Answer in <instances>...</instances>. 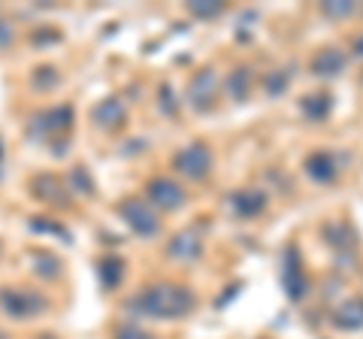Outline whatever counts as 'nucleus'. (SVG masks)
<instances>
[{
  "instance_id": "29",
  "label": "nucleus",
  "mask_w": 363,
  "mask_h": 339,
  "mask_svg": "<svg viewBox=\"0 0 363 339\" xmlns=\"http://www.w3.org/2000/svg\"><path fill=\"white\" fill-rule=\"evenodd\" d=\"M161 104H164V112H167V116H173V112H176V104H173V91H169V85H164L161 88Z\"/></svg>"
},
{
  "instance_id": "5",
  "label": "nucleus",
  "mask_w": 363,
  "mask_h": 339,
  "mask_svg": "<svg viewBox=\"0 0 363 339\" xmlns=\"http://www.w3.org/2000/svg\"><path fill=\"white\" fill-rule=\"evenodd\" d=\"M145 203L155 209H161V212H176V209H182L185 206V200H188V194H185V188H182L179 182H173V179H152L149 185H145Z\"/></svg>"
},
{
  "instance_id": "25",
  "label": "nucleus",
  "mask_w": 363,
  "mask_h": 339,
  "mask_svg": "<svg viewBox=\"0 0 363 339\" xmlns=\"http://www.w3.org/2000/svg\"><path fill=\"white\" fill-rule=\"evenodd\" d=\"M288 85H291V76H288V73H269V76H264V91H267L269 97L285 94Z\"/></svg>"
},
{
  "instance_id": "2",
  "label": "nucleus",
  "mask_w": 363,
  "mask_h": 339,
  "mask_svg": "<svg viewBox=\"0 0 363 339\" xmlns=\"http://www.w3.org/2000/svg\"><path fill=\"white\" fill-rule=\"evenodd\" d=\"M0 309L16 321H28V318H37V315H43L49 309V300L37 291H28V288H16V291L9 288V291L0 294Z\"/></svg>"
},
{
  "instance_id": "26",
  "label": "nucleus",
  "mask_w": 363,
  "mask_h": 339,
  "mask_svg": "<svg viewBox=\"0 0 363 339\" xmlns=\"http://www.w3.org/2000/svg\"><path fill=\"white\" fill-rule=\"evenodd\" d=\"M116 339H155V336L140 330V327H133V324H124V327L116 330Z\"/></svg>"
},
{
  "instance_id": "22",
  "label": "nucleus",
  "mask_w": 363,
  "mask_h": 339,
  "mask_svg": "<svg viewBox=\"0 0 363 339\" xmlns=\"http://www.w3.org/2000/svg\"><path fill=\"white\" fill-rule=\"evenodd\" d=\"M61 85V70L58 67H40L33 70V88L37 91H52V88Z\"/></svg>"
},
{
  "instance_id": "1",
  "label": "nucleus",
  "mask_w": 363,
  "mask_h": 339,
  "mask_svg": "<svg viewBox=\"0 0 363 339\" xmlns=\"http://www.w3.org/2000/svg\"><path fill=\"white\" fill-rule=\"evenodd\" d=\"M136 312L149 315V318H161V321H176L194 312L197 297L191 288H182L176 282H157L136 294V300L130 303Z\"/></svg>"
},
{
  "instance_id": "11",
  "label": "nucleus",
  "mask_w": 363,
  "mask_h": 339,
  "mask_svg": "<svg viewBox=\"0 0 363 339\" xmlns=\"http://www.w3.org/2000/svg\"><path fill=\"white\" fill-rule=\"evenodd\" d=\"M167 255L173 257V261H182V264L197 261V257L203 255V240H200V233H197L194 228L176 233L173 240H169V245H167Z\"/></svg>"
},
{
  "instance_id": "10",
  "label": "nucleus",
  "mask_w": 363,
  "mask_h": 339,
  "mask_svg": "<svg viewBox=\"0 0 363 339\" xmlns=\"http://www.w3.org/2000/svg\"><path fill=\"white\" fill-rule=\"evenodd\" d=\"M91 121H94L100 130H118V128H124V121H128V106H124L118 97H106L91 109Z\"/></svg>"
},
{
  "instance_id": "13",
  "label": "nucleus",
  "mask_w": 363,
  "mask_h": 339,
  "mask_svg": "<svg viewBox=\"0 0 363 339\" xmlns=\"http://www.w3.org/2000/svg\"><path fill=\"white\" fill-rule=\"evenodd\" d=\"M309 70L318 76V79H333V76H339L345 70V52L342 49H321L312 58V64H309Z\"/></svg>"
},
{
  "instance_id": "3",
  "label": "nucleus",
  "mask_w": 363,
  "mask_h": 339,
  "mask_svg": "<svg viewBox=\"0 0 363 339\" xmlns=\"http://www.w3.org/2000/svg\"><path fill=\"white\" fill-rule=\"evenodd\" d=\"M173 167L191 182H203L212 173V149L206 143H191L173 157Z\"/></svg>"
},
{
  "instance_id": "21",
  "label": "nucleus",
  "mask_w": 363,
  "mask_h": 339,
  "mask_svg": "<svg viewBox=\"0 0 363 339\" xmlns=\"http://www.w3.org/2000/svg\"><path fill=\"white\" fill-rule=\"evenodd\" d=\"M188 13L194 18H203V21H212L224 13V4L221 0H188Z\"/></svg>"
},
{
  "instance_id": "19",
  "label": "nucleus",
  "mask_w": 363,
  "mask_h": 339,
  "mask_svg": "<svg viewBox=\"0 0 363 339\" xmlns=\"http://www.w3.org/2000/svg\"><path fill=\"white\" fill-rule=\"evenodd\" d=\"M30 264H33V273H37L40 279H45V282H58L61 279L64 264H61V257H55L52 252H33Z\"/></svg>"
},
{
  "instance_id": "28",
  "label": "nucleus",
  "mask_w": 363,
  "mask_h": 339,
  "mask_svg": "<svg viewBox=\"0 0 363 339\" xmlns=\"http://www.w3.org/2000/svg\"><path fill=\"white\" fill-rule=\"evenodd\" d=\"M30 230H49V233H55V236H64V240H67V233H64L61 224H45V218H33Z\"/></svg>"
},
{
  "instance_id": "23",
  "label": "nucleus",
  "mask_w": 363,
  "mask_h": 339,
  "mask_svg": "<svg viewBox=\"0 0 363 339\" xmlns=\"http://www.w3.org/2000/svg\"><path fill=\"white\" fill-rule=\"evenodd\" d=\"M321 13L327 18H351L357 13V6L351 4V0H324L321 4Z\"/></svg>"
},
{
  "instance_id": "20",
  "label": "nucleus",
  "mask_w": 363,
  "mask_h": 339,
  "mask_svg": "<svg viewBox=\"0 0 363 339\" xmlns=\"http://www.w3.org/2000/svg\"><path fill=\"white\" fill-rule=\"evenodd\" d=\"M121 279H124V261L116 255H109L100 261V282H104V288L109 291H116L121 285Z\"/></svg>"
},
{
  "instance_id": "14",
  "label": "nucleus",
  "mask_w": 363,
  "mask_h": 339,
  "mask_svg": "<svg viewBox=\"0 0 363 339\" xmlns=\"http://www.w3.org/2000/svg\"><path fill=\"white\" fill-rule=\"evenodd\" d=\"M306 173H309L312 182L321 185H333L336 182V164L330 152H312L306 157Z\"/></svg>"
},
{
  "instance_id": "27",
  "label": "nucleus",
  "mask_w": 363,
  "mask_h": 339,
  "mask_svg": "<svg viewBox=\"0 0 363 339\" xmlns=\"http://www.w3.org/2000/svg\"><path fill=\"white\" fill-rule=\"evenodd\" d=\"M13 40H16V30L4 18V13H0V49H9V46H13Z\"/></svg>"
},
{
  "instance_id": "7",
  "label": "nucleus",
  "mask_w": 363,
  "mask_h": 339,
  "mask_svg": "<svg viewBox=\"0 0 363 339\" xmlns=\"http://www.w3.org/2000/svg\"><path fill=\"white\" fill-rule=\"evenodd\" d=\"M73 128V106H52L40 112V116L30 118V137L45 140V137H55V133H67Z\"/></svg>"
},
{
  "instance_id": "4",
  "label": "nucleus",
  "mask_w": 363,
  "mask_h": 339,
  "mask_svg": "<svg viewBox=\"0 0 363 339\" xmlns=\"http://www.w3.org/2000/svg\"><path fill=\"white\" fill-rule=\"evenodd\" d=\"M118 216L128 221V228L136 236H155L157 230H161V218H157V212L145 200H140V197L121 200L118 203Z\"/></svg>"
},
{
  "instance_id": "17",
  "label": "nucleus",
  "mask_w": 363,
  "mask_h": 339,
  "mask_svg": "<svg viewBox=\"0 0 363 339\" xmlns=\"http://www.w3.org/2000/svg\"><path fill=\"white\" fill-rule=\"evenodd\" d=\"M333 327L339 330H363V300H351L333 312Z\"/></svg>"
},
{
  "instance_id": "18",
  "label": "nucleus",
  "mask_w": 363,
  "mask_h": 339,
  "mask_svg": "<svg viewBox=\"0 0 363 339\" xmlns=\"http://www.w3.org/2000/svg\"><path fill=\"white\" fill-rule=\"evenodd\" d=\"M300 109H303V116L309 118V121H324V118L333 112V97L327 94V91L309 94V97L300 100Z\"/></svg>"
},
{
  "instance_id": "15",
  "label": "nucleus",
  "mask_w": 363,
  "mask_h": 339,
  "mask_svg": "<svg viewBox=\"0 0 363 339\" xmlns=\"http://www.w3.org/2000/svg\"><path fill=\"white\" fill-rule=\"evenodd\" d=\"M324 240H327V245L336 248V252L342 255V252H354L357 233L351 230V224H345V221H330L324 228Z\"/></svg>"
},
{
  "instance_id": "8",
  "label": "nucleus",
  "mask_w": 363,
  "mask_h": 339,
  "mask_svg": "<svg viewBox=\"0 0 363 339\" xmlns=\"http://www.w3.org/2000/svg\"><path fill=\"white\" fill-rule=\"evenodd\" d=\"M215 97H218V76L215 70H200L188 85V104L197 112H209L215 106Z\"/></svg>"
},
{
  "instance_id": "24",
  "label": "nucleus",
  "mask_w": 363,
  "mask_h": 339,
  "mask_svg": "<svg viewBox=\"0 0 363 339\" xmlns=\"http://www.w3.org/2000/svg\"><path fill=\"white\" fill-rule=\"evenodd\" d=\"M70 185L79 191V194H85V197L94 194V182H91V173L85 167H73L70 170Z\"/></svg>"
},
{
  "instance_id": "30",
  "label": "nucleus",
  "mask_w": 363,
  "mask_h": 339,
  "mask_svg": "<svg viewBox=\"0 0 363 339\" xmlns=\"http://www.w3.org/2000/svg\"><path fill=\"white\" fill-rule=\"evenodd\" d=\"M351 52H354L357 58H363V37H354V43H351Z\"/></svg>"
},
{
  "instance_id": "9",
  "label": "nucleus",
  "mask_w": 363,
  "mask_h": 339,
  "mask_svg": "<svg viewBox=\"0 0 363 339\" xmlns=\"http://www.w3.org/2000/svg\"><path fill=\"white\" fill-rule=\"evenodd\" d=\"M30 191L37 194L43 203H49V206H70V188H67L64 182L55 173H40L37 179L30 182Z\"/></svg>"
},
{
  "instance_id": "12",
  "label": "nucleus",
  "mask_w": 363,
  "mask_h": 339,
  "mask_svg": "<svg viewBox=\"0 0 363 339\" xmlns=\"http://www.w3.org/2000/svg\"><path fill=\"white\" fill-rule=\"evenodd\" d=\"M267 194L264 191H255V188H242V191H233L230 194V206L240 218H255L267 209Z\"/></svg>"
},
{
  "instance_id": "16",
  "label": "nucleus",
  "mask_w": 363,
  "mask_h": 339,
  "mask_svg": "<svg viewBox=\"0 0 363 339\" xmlns=\"http://www.w3.org/2000/svg\"><path fill=\"white\" fill-rule=\"evenodd\" d=\"M224 88H227V94H230V100H236V104H245L248 91H252V67L240 64L230 76H227Z\"/></svg>"
},
{
  "instance_id": "6",
  "label": "nucleus",
  "mask_w": 363,
  "mask_h": 339,
  "mask_svg": "<svg viewBox=\"0 0 363 339\" xmlns=\"http://www.w3.org/2000/svg\"><path fill=\"white\" fill-rule=\"evenodd\" d=\"M281 288H285L288 300H294V303H300L306 297V291H309L306 276H303V257L297 252V245H288L285 255H281Z\"/></svg>"
}]
</instances>
